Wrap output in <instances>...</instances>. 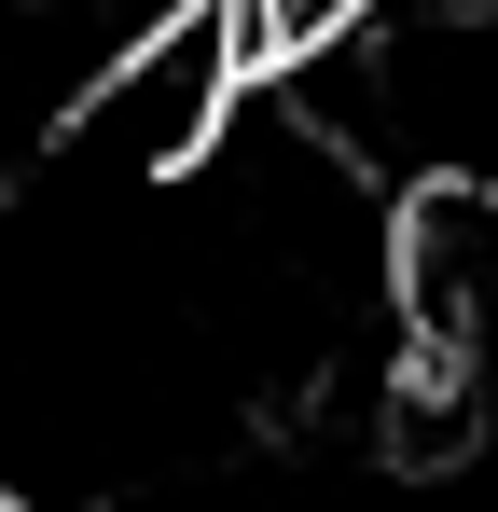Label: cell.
Returning a JSON list of instances; mask_svg holds the SVG:
<instances>
[{
	"instance_id": "cell-1",
	"label": "cell",
	"mask_w": 498,
	"mask_h": 512,
	"mask_svg": "<svg viewBox=\"0 0 498 512\" xmlns=\"http://www.w3.org/2000/svg\"><path fill=\"white\" fill-rule=\"evenodd\" d=\"M0 512H28V499H14V485H0Z\"/></svg>"
}]
</instances>
